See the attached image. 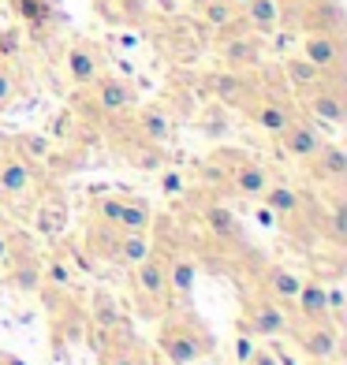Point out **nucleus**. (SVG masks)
I'll list each match as a JSON object with an SVG mask.
<instances>
[{
    "label": "nucleus",
    "instance_id": "26",
    "mask_svg": "<svg viewBox=\"0 0 347 365\" xmlns=\"http://www.w3.org/2000/svg\"><path fill=\"white\" fill-rule=\"evenodd\" d=\"M11 291H19V294L41 291V261L23 257L19 264H15V272H11Z\"/></svg>",
    "mask_w": 347,
    "mask_h": 365
},
{
    "label": "nucleus",
    "instance_id": "21",
    "mask_svg": "<svg viewBox=\"0 0 347 365\" xmlns=\"http://www.w3.org/2000/svg\"><path fill=\"white\" fill-rule=\"evenodd\" d=\"M310 160H318V172L325 179H343L347 175V153H343V145H336V142H321V149Z\"/></svg>",
    "mask_w": 347,
    "mask_h": 365
},
{
    "label": "nucleus",
    "instance_id": "8",
    "mask_svg": "<svg viewBox=\"0 0 347 365\" xmlns=\"http://www.w3.org/2000/svg\"><path fill=\"white\" fill-rule=\"evenodd\" d=\"M280 19H284V11H280V0H246V8L239 11V23H246L251 34H276L280 30Z\"/></svg>",
    "mask_w": 347,
    "mask_h": 365
},
{
    "label": "nucleus",
    "instance_id": "40",
    "mask_svg": "<svg viewBox=\"0 0 347 365\" xmlns=\"http://www.w3.org/2000/svg\"><path fill=\"white\" fill-rule=\"evenodd\" d=\"M246 365H280V361H276L273 346H254V354L246 358Z\"/></svg>",
    "mask_w": 347,
    "mask_h": 365
},
{
    "label": "nucleus",
    "instance_id": "35",
    "mask_svg": "<svg viewBox=\"0 0 347 365\" xmlns=\"http://www.w3.org/2000/svg\"><path fill=\"white\" fill-rule=\"evenodd\" d=\"M45 272H49V279H53L56 287H68L71 284V272H68V264H64L60 257H49V269Z\"/></svg>",
    "mask_w": 347,
    "mask_h": 365
},
{
    "label": "nucleus",
    "instance_id": "2",
    "mask_svg": "<svg viewBox=\"0 0 347 365\" xmlns=\"http://www.w3.org/2000/svg\"><path fill=\"white\" fill-rule=\"evenodd\" d=\"M299 56L310 60L321 75H328V71L340 68L343 45H340V38L333 34V30H310V34L303 38V45H299Z\"/></svg>",
    "mask_w": 347,
    "mask_h": 365
},
{
    "label": "nucleus",
    "instance_id": "10",
    "mask_svg": "<svg viewBox=\"0 0 347 365\" xmlns=\"http://www.w3.org/2000/svg\"><path fill=\"white\" fill-rule=\"evenodd\" d=\"M64 63H68V78L75 86H90V82L101 75V56H97L94 45H71Z\"/></svg>",
    "mask_w": 347,
    "mask_h": 365
},
{
    "label": "nucleus",
    "instance_id": "9",
    "mask_svg": "<svg viewBox=\"0 0 347 365\" xmlns=\"http://www.w3.org/2000/svg\"><path fill=\"white\" fill-rule=\"evenodd\" d=\"M280 138H284V153L299 157V160H310L321 149V142H325L318 127H313V123H299V120H291L284 130H280Z\"/></svg>",
    "mask_w": 347,
    "mask_h": 365
},
{
    "label": "nucleus",
    "instance_id": "14",
    "mask_svg": "<svg viewBox=\"0 0 347 365\" xmlns=\"http://www.w3.org/2000/svg\"><path fill=\"white\" fill-rule=\"evenodd\" d=\"M164 284H169V291L176 294V298H191V291H194V284H198V261L194 257H176L169 269H164Z\"/></svg>",
    "mask_w": 347,
    "mask_h": 365
},
{
    "label": "nucleus",
    "instance_id": "17",
    "mask_svg": "<svg viewBox=\"0 0 347 365\" xmlns=\"http://www.w3.org/2000/svg\"><path fill=\"white\" fill-rule=\"evenodd\" d=\"M198 15H202V23L209 30H217V34H224V30H231L239 23V11L228 4V0H198Z\"/></svg>",
    "mask_w": 347,
    "mask_h": 365
},
{
    "label": "nucleus",
    "instance_id": "42",
    "mask_svg": "<svg viewBox=\"0 0 347 365\" xmlns=\"http://www.w3.org/2000/svg\"><path fill=\"white\" fill-rule=\"evenodd\" d=\"M258 224H261V227H273V224H276V212H273L269 205H261V209H258Z\"/></svg>",
    "mask_w": 347,
    "mask_h": 365
},
{
    "label": "nucleus",
    "instance_id": "28",
    "mask_svg": "<svg viewBox=\"0 0 347 365\" xmlns=\"http://www.w3.org/2000/svg\"><path fill=\"white\" fill-rule=\"evenodd\" d=\"M15 15L30 26H45L49 15H53V0H11Z\"/></svg>",
    "mask_w": 347,
    "mask_h": 365
},
{
    "label": "nucleus",
    "instance_id": "25",
    "mask_svg": "<svg viewBox=\"0 0 347 365\" xmlns=\"http://www.w3.org/2000/svg\"><path fill=\"white\" fill-rule=\"evenodd\" d=\"M38 231H41L45 239L64 235V231H68V205H64V202L41 205V209H38Z\"/></svg>",
    "mask_w": 347,
    "mask_h": 365
},
{
    "label": "nucleus",
    "instance_id": "11",
    "mask_svg": "<svg viewBox=\"0 0 347 365\" xmlns=\"http://www.w3.org/2000/svg\"><path fill=\"white\" fill-rule=\"evenodd\" d=\"M135 291L142 298H164V294H169V284H164V264L154 254L135 264Z\"/></svg>",
    "mask_w": 347,
    "mask_h": 365
},
{
    "label": "nucleus",
    "instance_id": "37",
    "mask_svg": "<svg viewBox=\"0 0 347 365\" xmlns=\"http://www.w3.org/2000/svg\"><path fill=\"white\" fill-rule=\"evenodd\" d=\"M19 41H23L19 26H8L4 34H0V56H11V53H19Z\"/></svg>",
    "mask_w": 347,
    "mask_h": 365
},
{
    "label": "nucleus",
    "instance_id": "12",
    "mask_svg": "<svg viewBox=\"0 0 347 365\" xmlns=\"http://www.w3.org/2000/svg\"><path fill=\"white\" fill-rule=\"evenodd\" d=\"M139 135H142V142H150V145L172 142V135H176L172 115L161 112V108H142V112H139Z\"/></svg>",
    "mask_w": 347,
    "mask_h": 365
},
{
    "label": "nucleus",
    "instance_id": "47",
    "mask_svg": "<svg viewBox=\"0 0 347 365\" xmlns=\"http://www.w3.org/2000/svg\"><path fill=\"white\" fill-rule=\"evenodd\" d=\"M4 365H26V361H19V358H8Z\"/></svg>",
    "mask_w": 347,
    "mask_h": 365
},
{
    "label": "nucleus",
    "instance_id": "34",
    "mask_svg": "<svg viewBox=\"0 0 347 365\" xmlns=\"http://www.w3.org/2000/svg\"><path fill=\"white\" fill-rule=\"evenodd\" d=\"M97 212H101V220H109V224H116L120 220V212H124V197H101V202H97Z\"/></svg>",
    "mask_w": 347,
    "mask_h": 365
},
{
    "label": "nucleus",
    "instance_id": "27",
    "mask_svg": "<svg viewBox=\"0 0 347 365\" xmlns=\"http://www.w3.org/2000/svg\"><path fill=\"white\" fill-rule=\"evenodd\" d=\"M116 257H120V264H127V269H135L142 257H150V235H146V231L124 235L120 246H116Z\"/></svg>",
    "mask_w": 347,
    "mask_h": 365
},
{
    "label": "nucleus",
    "instance_id": "46",
    "mask_svg": "<svg viewBox=\"0 0 347 365\" xmlns=\"http://www.w3.org/2000/svg\"><path fill=\"white\" fill-rule=\"evenodd\" d=\"M228 4L236 8V11H243V8H246V0H228Z\"/></svg>",
    "mask_w": 347,
    "mask_h": 365
},
{
    "label": "nucleus",
    "instance_id": "3",
    "mask_svg": "<svg viewBox=\"0 0 347 365\" xmlns=\"http://www.w3.org/2000/svg\"><path fill=\"white\" fill-rule=\"evenodd\" d=\"M239 328L251 331L254 339H276L291 328V321L276 302H251V309H246V317L239 321Z\"/></svg>",
    "mask_w": 347,
    "mask_h": 365
},
{
    "label": "nucleus",
    "instance_id": "31",
    "mask_svg": "<svg viewBox=\"0 0 347 365\" xmlns=\"http://www.w3.org/2000/svg\"><path fill=\"white\" fill-rule=\"evenodd\" d=\"M94 321L101 328H112L116 321H120V313H116V302L109 294H94Z\"/></svg>",
    "mask_w": 347,
    "mask_h": 365
},
{
    "label": "nucleus",
    "instance_id": "48",
    "mask_svg": "<svg viewBox=\"0 0 347 365\" xmlns=\"http://www.w3.org/2000/svg\"><path fill=\"white\" fill-rule=\"evenodd\" d=\"M191 365H213V361H202V358H198V361H191Z\"/></svg>",
    "mask_w": 347,
    "mask_h": 365
},
{
    "label": "nucleus",
    "instance_id": "18",
    "mask_svg": "<svg viewBox=\"0 0 347 365\" xmlns=\"http://www.w3.org/2000/svg\"><path fill=\"white\" fill-rule=\"evenodd\" d=\"M30 182H34V168H30V160L11 157V160L0 164V187H4L8 194H23V190H30Z\"/></svg>",
    "mask_w": 347,
    "mask_h": 365
},
{
    "label": "nucleus",
    "instance_id": "39",
    "mask_svg": "<svg viewBox=\"0 0 347 365\" xmlns=\"http://www.w3.org/2000/svg\"><path fill=\"white\" fill-rule=\"evenodd\" d=\"M343 235H347V205L340 202V205H336V212H333V239H336V242H343Z\"/></svg>",
    "mask_w": 347,
    "mask_h": 365
},
{
    "label": "nucleus",
    "instance_id": "15",
    "mask_svg": "<svg viewBox=\"0 0 347 365\" xmlns=\"http://www.w3.org/2000/svg\"><path fill=\"white\" fill-rule=\"evenodd\" d=\"M150 220H154V209L146 197H124V212L116 220V227L124 235H135V231H150Z\"/></svg>",
    "mask_w": 347,
    "mask_h": 365
},
{
    "label": "nucleus",
    "instance_id": "49",
    "mask_svg": "<svg viewBox=\"0 0 347 365\" xmlns=\"http://www.w3.org/2000/svg\"><path fill=\"white\" fill-rule=\"evenodd\" d=\"M194 4H198V0H194Z\"/></svg>",
    "mask_w": 347,
    "mask_h": 365
},
{
    "label": "nucleus",
    "instance_id": "45",
    "mask_svg": "<svg viewBox=\"0 0 347 365\" xmlns=\"http://www.w3.org/2000/svg\"><path fill=\"white\" fill-rule=\"evenodd\" d=\"M273 351H276V346H273ZM276 361H280V365H295V358H291V354H280V351H276Z\"/></svg>",
    "mask_w": 347,
    "mask_h": 365
},
{
    "label": "nucleus",
    "instance_id": "29",
    "mask_svg": "<svg viewBox=\"0 0 347 365\" xmlns=\"http://www.w3.org/2000/svg\"><path fill=\"white\" fill-rule=\"evenodd\" d=\"M206 224H209V231H213L217 239H236V235H239V224H236V217H231L224 205L206 209Z\"/></svg>",
    "mask_w": 347,
    "mask_h": 365
},
{
    "label": "nucleus",
    "instance_id": "44",
    "mask_svg": "<svg viewBox=\"0 0 347 365\" xmlns=\"http://www.w3.org/2000/svg\"><path fill=\"white\" fill-rule=\"evenodd\" d=\"M8 261V239H4V231H0V264Z\"/></svg>",
    "mask_w": 347,
    "mask_h": 365
},
{
    "label": "nucleus",
    "instance_id": "24",
    "mask_svg": "<svg viewBox=\"0 0 347 365\" xmlns=\"http://www.w3.org/2000/svg\"><path fill=\"white\" fill-rule=\"evenodd\" d=\"M299 287H303V279L295 272H288V269H269V276H266V291L276 298V302H295Z\"/></svg>",
    "mask_w": 347,
    "mask_h": 365
},
{
    "label": "nucleus",
    "instance_id": "19",
    "mask_svg": "<svg viewBox=\"0 0 347 365\" xmlns=\"http://www.w3.org/2000/svg\"><path fill=\"white\" fill-rule=\"evenodd\" d=\"M209 90L217 93V101H224V105H239L251 86H246V78H243L239 71H221V75H213V78H209Z\"/></svg>",
    "mask_w": 347,
    "mask_h": 365
},
{
    "label": "nucleus",
    "instance_id": "33",
    "mask_svg": "<svg viewBox=\"0 0 347 365\" xmlns=\"http://www.w3.org/2000/svg\"><path fill=\"white\" fill-rule=\"evenodd\" d=\"M157 149H161V145H150V142H146V149H139V153H135L139 168H150V172H161V168H164V160H161Z\"/></svg>",
    "mask_w": 347,
    "mask_h": 365
},
{
    "label": "nucleus",
    "instance_id": "13",
    "mask_svg": "<svg viewBox=\"0 0 347 365\" xmlns=\"http://www.w3.org/2000/svg\"><path fill=\"white\" fill-rule=\"evenodd\" d=\"M284 78H288V86L295 90V93H310V90H318L321 82H325V75L313 68L310 60H303V56H288L284 60Z\"/></svg>",
    "mask_w": 347,
    "mask_h": 365
},
{
    "label": "nucleus",
    "instance_id": "32",
    "mask_svg": "<svg viewBox=\"0 0 347 365\" xmlns=\"http://www.w3.org/2000/svg\"><path fill=\"white\" fill-rule=\"evenodd\" d=\"M254 346H258V339L251 336V331H243V328H239L236 343H231V358H236V365H246V358L254 354Z\"/></svg>",
    "mask_w": 347,
    "mask_h": 365
},
{
    "label": "nucleus",
    "instance_id": "43",
    "mask_svg": "<svg viewBox=\"0 0 347 365\" xmlns=\"http://www.w3.org/2000/svg\"><path fill=\"white\" fill-rule=\"evenodd\" d=\"M112 365H142V361H139V358H131V354H120Z\"/></svg>",
    "mask_w": 347,
    "mask_h": 365
},
{
    "label": "nucleus",
    "instance_id": "5",
    "mask_svg": "<svg viewBox=\"0 0 347 365\" xmlns=\"http://www.w3.org/2000/svg\"><path fill=\"white\" fill-rule=\"evenodd\" d=\"M303 101H306V112H310L318 123H325V127H343V120H347V105H343L340 90H328L325 82H321L318 90L303 93Z\"/></svg>",
    "mask_w": 347,
    "mask_h": 365
},
{
    "label": "nucleus",
    "instance_id": "36",
    "mask_svg": "<svg viewBox=\"0 0 347 365\" xmlns=\"http://www.w3.org/2000/svg\"><path fill=\"white\" fill-rule=\"evenodd\" d=\"M15 90H19V78H15L8 68H0V108L15 97Z\"/></svg>",
    "mask_w": 347,
    "mask_h": 365
},
{
    "label": "nucleus",
    "instance_id": "22",
    "mask_svg": "<svg viewBox=\"0 0 347 365\" xmlns=\"http://www.w3.org/2000/svg\"><path fill=\"white\" fill-rule=\"evenodd\" d=\"M295 302H299L306 321H325L328 317V298H325V287L321 284H303L299 294H295Z\"/></svg>",
    "mask_w": 347,
    "mask_h": 365
},
{
    "label": "nucleus",
    "instance_id": "23",
    "mask_svg": "<svg viewBox=\"0 0 347 365\" xmlns=\"http://www.w3.org/2000/svg\"><path fill=\"white\" fill-rule=\"evenodd\" d=\"M261 205H269L273 212H280V217H295L303 205V197L299 190H291V187H276V182H269L266 194H261Z\"/></svg>",
    "mask_w": 347,
    "mask_h": 365
},
{
    "label": "nucleus",
    "instance_id": "16",
    "mask_svg": "<svg viewBox=\"0 0 347 365\" xmlns=\"http://www.w3.org/2000/svg\"><path fill=\"white\" fill-rule=\"evenodd\" d=\"M251 120H254L261 130H269V135H280V130L295 120V112H291L284 101H261V105H254Z\"/></svg>",
    "mask_w": 347,
    "mask_h": 365
},
{
    "label": "nucleus",
    "instance_id": "7",
    "mask_svg": "<svg viewBox=\"0 0 347 365\" xmlns=\"http://www.w3.org/2000/svg\"><path fill=\"white\" fill-rule=\"evenodd\" d=\"M299 346H303L310 358L325 361V358H333V354L340 351V336H336V328L328 324V317H325V321H310V324L299 331Z\"/></svg>",
    "mask_w": 347,
    "mask_h": 365
},
{
    "label": "nucleus",
    "instance_id": "30",
    "mask_svg": "<svg viewBox=\"0 0 347 365\" xmlns=\"http://www.w3.org/2000/svg\"><path fill=\"white\" fill-rule=\"evenodd\" d=\"M49 149H53V145H49L45 135H23V138H19V153H23L26 160H45Z\"/></svg>",
    "mask_w": 347,
    "mask_h": 365
},
{
    "label": "nucleus",
    "instance_id": "4",
    "mask_svg": "<svg viewBox=\"0 0 347 365\" xmlns=\"http://www.w3.org/2000/svg\"><path fill=\"white\" fill-rule=\"evenodd\" d=\"M161 354H164V361H169V365H191V361L202 358L206 351H202V339H198L191 328L164 324L161 328Z\"/></svg>",
    "mask_w": 347,
    "mask_h": 365
},
{
    "label": "nucleus",
    "instance_id": "6",
    "mask_svg": "<svg viewBox=\"0 0 347 365\" xmlns=\"http://www.w3.org/2000/svg\"><path fill=\"white\" fill-rule=\"evenodd\" d=\"M90 86H94V105L101 108V112H109V115H120V112H127L131 105H135V90H131L124 78L97 75Z\"/></svg>",
    "mask_w": 347,
    "mask_h": 365
},
{
    "label": "nucleus",
    "instance_id": "20",
    "mask_svg": "<svg viewBox=\"0 0 347 365\" xmlns=\"http://www.w3.org/2000/svg\"><path fill=\"white\" fill-rule=\"evenodd\" d=\"M231 182H236V190H239V194H246V197H261L273 179H269V172L261 168V164H243V168H236Z\"/></svg>",
    "mask_w": 347,
    "mask_h": 365
},
{
    "label": "nucleus",
    "instance_id": "1",
    "mask_svg": "<svg viewBox=\"0 0 347 365\" xmlns=\"http://www.w3.org/2000/svg\"><path fill=\"white\" fill-rule=\"evenodd\" d=\"M217 53H221L228 71H246V68H258L261 63V41L254 34H239V30L231 26V30L221 34Z\"/></svg>",
    "mask_w": 347,
    "mask_h": 365
},
{
    "label": "nucleus",
    "instance_id": "38",
    "mask_svg": "<svg viewBox=\"0 0 347 365\" xmlns=\"http://www.w3.org/2000/svg\"><path fill=\"white\" fill-rule=\"evenodd\" d=\"M161 190H164V194H183V175L172 172V168H169V172L161 168Z\"/></svg>",
    "mask_w": 347,
    "mask_h": 365
},
{
    "label": "nucleus",
    "instance_id": "41",
    "mask_svg": "<svg viewBox=\"0 0 347 365\" xmlns=\"http://www.w3.org/2000/svg\"><path fill=\"white\" fill-rule=\"evenodd\" d=\"M325 298H328V317H340V309H343V291H340V287H325Z\"/></svg>",
    "mask_w": 347,
    "mask_h": 365
}]
</instances>
